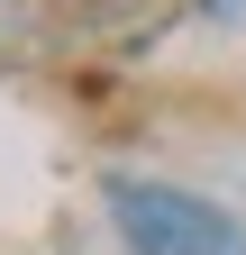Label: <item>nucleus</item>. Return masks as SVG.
I'll return each instance as SVG.
<instances>
[{
	"label": "nucleus",
	"instance_id": "obj_1",
	"mask_svg": "<svg viewBox=\"0 0 246 255\" xmlns=\"http://www.w3.org/2000/svg\"><path fill=\"white\" fill-rule=\"evenodd\" d=\"M110 201V228L128 255H246V219L219 210L210 191L192 182H164V173H110L101 182Z\"/></svg>",
	"mask_w": 246,
	"mask_h": 255
}]
</instances>
